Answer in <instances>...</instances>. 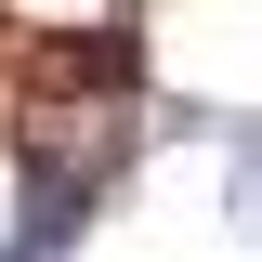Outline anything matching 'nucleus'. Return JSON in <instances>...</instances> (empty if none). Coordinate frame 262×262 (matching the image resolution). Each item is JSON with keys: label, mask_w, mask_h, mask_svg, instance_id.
Returning <instances> with one entry per match:
<instances>
[{"label": "nucleus", "mask_w": 262, "mask_h": 262, "mask_svg": "<svg viewBox=\"0 0 262 262\" xmlns=\"http://www.w3.org/2000/svg\"><path fill=\"white\" fill-rule=\"evenodd\" d=\"M210 144H223V236L262 249V118H223Z\"/></svg>", "instance_id": "1"}]
</instances>
